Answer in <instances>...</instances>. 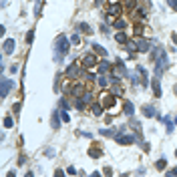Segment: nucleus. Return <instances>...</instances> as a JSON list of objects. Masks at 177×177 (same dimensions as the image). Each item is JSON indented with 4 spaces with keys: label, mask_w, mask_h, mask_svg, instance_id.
Instances as JSON below:
<instances>
[{
    "label": "nucleus",
    "mask_w": 177,
    "mask_h": 177,
    "mask_svg": "<svg viewBox=\"0 0 177 177\" xmlns=\"http://www.w3.org/2000/svg\"><path fill=\"white\" fill-rule=\"evenodd\" d=\"M155 52H157V57H159V58H157V65H155V77L161 79V75L165 73L167 66H169V61H167V54H165V50H163L161 46H159Z\"/></svg>",
    "instance_id": "f257e3e1"
},
{
    "label": "nucleus",
    "mask_w": 177,
    "mask_h": 177,
    "mask_svg": "<svg viewBox=\"0 0 177 177\" xmlns=\"http://www.w3.org/2000/svg\"><path fill=\"white\" fill-rule=\"evenodd\" d=\"M101 105H103L105 109H109V111H111V109L117 105V97L113 95L111 91H105L103 95H101Z\"/></svg>",
    "instance_id": "f03ea898"
},
{
    "label": "nucleus",
    "mask_w": 177,
    "mask_h": 177,
    "mask_svg": "<svg viewBox=\"0 0 177 177\" xmlns=\"http://www.w3.org/2000/svg\"><path fill=\"white\" fill-rule=\"evenodd\" d=\"M69 43H70V40L66 39V36H58V39H57V44H54L57 54H66V52H69Z\"/></svg>",
    "instance_id": "7ed1b4c3"
},
{
    "label": "nucleus",
    "mask_w": 177,
    "mask_h": 177,
    "mask_svg": "<svg viewBox=\"0 0 177 177\" xmlns=\"http://www.w3.org/2000/svg\"><path fill=\"white\" fill-rule=\"evenodd\" d=\"M115 141L117 143H121V145H131V143H135V141H137V137H135V135H125L123 131H121V133H117L115 135Z\"/></svg>",
    "instance_id": "20e7f679"
},
{
    "label": "nucleus",
    "mask_w": 177,
    "mask_h": 177,
    "mask_svg": "<svg viewBox=\"0 0 177 177\" xmlns=\"http://www.w3.org/2000/svg\"><path fill=\"white\" fill-rule=\"evenodd\" d=\"M95 65H99V58H97L95 54H83L81 66H85V69H93Z\"/></svg>",
    "instance_id": "39448f33"
},
{
    "label": "nucleus",
    "mask_w": 177,
    "mask_h": 177,
    "mask_svg": "<svg viewBox=\"0 0 177 177\" xmlns=\"http://www.w3.org/2000/svg\"><path fill=\"white\" fill-rule=\"evenodd\" d=\"M69 91H70V95H75L77 99H81V97L87 93V91H85V85H83V83H73Z\"/></svg>",
    "instance_id": "423d86ee"
},
{
    "label": "nucleus",
    "mask_w": 177,
    "mask_h": 177,
    "mask_svg": "<svg viewBox=\"0 0 177 177\" xmlns=\"http://www.w3.org/2000/svg\"><path fill=\"white\" fill-rule=\"evenodd\" d=\"M121 12H123V6H121V4H109L107 14L111 16V18H119V16H121Z\"/></svg>",
    "instance_id": "0eeeda50"
},
{
    "label": "nucleus",
    "mask_w": 177,
    "mask_h": 177,
    "mask_svg": "<svg viewBox=\"0 0 177 177\" xmlns=\"http://www.w3.org/2000/svg\"><path fill=\"white\" fill-rule=\"evenodd\" d=\"M83 69H85V66H79V62H73V65L66 69V77H70V79L79 77V75L83 73Z\"/></svg>",
    "instance_id": "6e6552de"
},
{
    "label": "nucleus",
    "mask_w": 177,
    "mask_h": 177,
    "mask_svg": "<svg viewBox=\"0 0 177 177\" xmlns=\"http://www.w3.org/2000/svg\"><path fill=\"white\" fill-rule=\"evenodd\" d=\"M135 43H137V50H141V52H147L151 48V43L147 39H135Z\"/></svg>",
    "instance_id": "1a4fd4ad"
},
{
    "label": "nucleus",
    "mask_w": 177,
    "mask_h": 177,
    "mask_svg": "<svg viewBox=\"0 0 177 177\" xmlns=\"http://www.w3.org/2000/svg\"><path fill=\"white\" fill-rule=\"evenodd\" d=\"M12 87H14V81H10V79H2V97H6Z\"/></svg>",
    "instance_id": "9d476101"
},
{
    "label": "nucleus",
    "mask_w": 177,
    "mask_h": 177,
    "mask_svg": "<svg viewBox=\"0 0 177 177\" xmlns=\"http://www.w3.org/2000/svg\"><path fill=\"white\" fill-rule=\"evenodd\" d=\"M14 48H16L14 40H4V44H2V50H4V54H12V52H14Z\"/></svg>",
    "instance_id": "9b49d317"
},
{
    "label": "nucleus",
    "mask_w": 177,
    "mask_h": 177,
    "mask_svg": "<svg viewBox=\"0 0 177 177\" xmlns=\"http://www.w3.org/2000/svg\"><path fill=\"white\" fill-rule=\"evenodd\" d=\"M115 75H117V77H127V69H125L123 61H117V66H115Z\"/></svg>",
    "instance_id": "f8f14e48"
},
{
    "label": "nucleus",
    "mask_w": 177,
    "mask_h": 177,
    "mask_svg": "<svg viewBox=\"0 0 177 177\" xmlns=\"http://www.w3.org/2000/svg\"><path fill=\"white\" fill-rule=\"evenodd\" d=\"M88 155H91L93 159H99L101 155H103V149H101V145H93L91 149H88Z\"/></svg>",
    "instance_id": "ddd939ff"
},
{
    "label": "nucleus",
    "mask_w": 177,
    "mask_h": 177,
    "mask_svg": "<svg viewBox=\"0 0 177 177\" xmlns=\"http://www.w3.org/2000/svg\"><path fill=\"white\" fill-rule=\"evenodd\" d=\"M137 73H139V77H141V85H143V88H145L147 85H149V79H147V70L143 69V66H139Z\"/></svg>",
    "instance_id": "4468645a"
},
{
    "label": "nucleus",
    "mask_w": 177,
    "mask_h": 177,
    "mask_svg": "<svg viewBox=\"0 0 177 177\" xmlns=\"http://www.w3.org/2000/svg\"><path fill=\"white\" fill-rule=\"evenodd\" d=\"M151 87H153V95H155V97H161V83H159V79H157V77L153 79Z\"/></svg>",
    "instance_id": "2eb2a0df"
},
{
    "label": "nucleus",
    "mask_w": 177,
    "mask_h": 177,
    "mask_svg": "<svg viewBox=\"0 0 177 177\" xmlns=\"http://www.w3.org/2000/svg\"><path fill=\"white\" fill-rule=\"evenodd\" d=\"M109 70L113 73V66H111V62H109V61L99 62V73H109Z\"/></svg>",
    "instance_id": "dca6fc26"
},
{
    "label": "nucleus",
    "mask_w": 177,
    "mask_h": 177,
    "mask_svg": "<svg viewBox=\"0 0 177 177\" xmlns=\"http://www.w3.org/2000/svg\"><path fill=\"white\" fill-rule=\"evenodd\" d=\"M143 115L145 117H155L157 115V113H155V107L153 105H145V107H143Z\"/></svg>",
    "instance_id": "f3484780"
},
{
    "label": "nucleus",
    "mask_w": 177,
    "mask_h": 177,
    "mask_svg": "<svg viewBox=\"0 0 177 177\" xmlns=\"http://www.w3.org/2000/svg\"><path fill=\"white\" fill-rule=\"evenodd\" d=\"M93 50H95V52L99 54V57H109V52H107V50H105L101 44H97V43H93Z\"/></svg>",
    "instance_id": "a211bd4d"
},
{
    "label": "nucleus",
    "mask_w": 177,
    "mask_h": 177,
    "mask_svg": "<svg viewBox=\"0 0 177 177\" xmlns=\"http://www.w3.org/2000/svg\"><path fill=\"white\" fill-rule=\"evenodd\" d=\"M50 125H52V129H58V127H61V115H58V113H52Z\"/></svg>",
    "instance_id": "6ab92c4d"
},
{
    "label": "nucleus",
    "mask_w": 177,
    "mask_h": 177,
    "mask_svg": "<svg viewBox=\"0 0 177 177\" xmlns=\"http://www.w3.org/2000/svg\"><path fill=\"white\" fill-rule=\"evenodd\" d=\"M103 109H105V107H103L101 103H95L91 111H93V115H95V117H99V115H103Z\"/></svg>",
    "instance_id": "aec40b11"
},
{
    "label": "nucleus",
    "mask_w": 177,
    "mask_h": 177,
    "mask_svg": "<svg viewBox=\"0 0 177 177\" xmlns=\"http://www.w3.org/2000/svg\"><path fill=\"white\" fill-rule=\"evenodd\" d=\"M115 40H117V43H121V44H125V43H127V34H125L123 30H119L115 34Z\"/></svg>",
    "instance_id": "412c9836"
},
{
    "label": "nucleus",
    "mask_w": 177,
    "mask_h": 177,
    "mask_svg": "<svg viewBox=\"0 0 177 177\" xmlns=\"http://www.w3.org/2000/svg\"><path fill=\"white\" fill-rule=\"evenodd\" d=\"M123 111H125V113H127V115H129V117H131V115H133V113H135V107H133V103H129V101H127V103H125V105H123Z\"/></svg>",
    "instance_id": "4be33fe9"
},
{
    "label": "nucleus",
    "mask_w": 177,
    "mask_h": 177,
    "mask_svg": "<svg viewBox=\"0 0 177 177\" xmlns=\"http://www.w3.org/2000/svg\"><path fill=\"white\" fill-rule=\"evenodd\" d=\"M77 30H81V32H85V34H91V32H93V28H91V26H88V24H85V22H81V24H79V28H77Z\"/></svg>",
    "instance_id": "5701e85b"
},
{
    "label": "nucleus",
    "mask_w": 177,
    "mask_h": 177,
    "mask_svg": "<svg viewBox=\"0 0 177 177\" xmlns=\"http://www.w3.org/2000/svg\"><path fill=\"white\" fill-rule=\"evenodd\" d=\"M125 46H127V50H129L131 54L137 50V43H135V40H127V43H125Z\"/></svg>",
    "instance_id": "b1692460"
},
{
    "label": "nucleus",
    "mask_w": 177,
    "mask_h": 177,
    "mask_svg": "<svg viewBox=\"0 0 177 177\" xmlns=\"http://www.w3.org/2000/svg\"><path fill=\"white\" fill-rule=\"evenodd\" d=\"M137 6V0H125L123 8H127V10H133V8Z\"/></svg>",
    "instance_id": "393cba45"
},
{
    "label": "nucleus",
    "mask_w": 177,
    "mask_h": 177,
    "mask_svg": "<svg viewBox=\"0 0 177 177\" xmlns=\"http://www.w3.org/2000/svg\"><path fill=\"white\" fill-rule=\"evenodd\" d=\"M111 93H113L115 97H121V95H123V88H121L119 85H113V87H111Z\"/></svg>",
    "instance_id": "a878e982"
},
{
    "label": "nucleus",
    "mask_w": 177,
    "mask_h": 177,
    "mask_svg": "<svg viewBox=\"0 0 177 177\" xmlns=\"http://www.w3.org/2000/svg\"><path fill=\"white\" fill-rule=\"evenodd\" d=\"M81 99H83V101H85V105H91V103H93V93H88V91H87V93H85V95H83V97H81Z\"/></svg>",
    "instance_id": "bb28decb"
},
{
    "label": "nucleus",
    "mask_w": 177,
    "mask_h": 177,
    "mask_svg": "<svg viewBox=\"0 0 177 177\" xmlns=\"http://www.w3.org/2000/svg\"><path fill=\"white\" fill-rule=\"evenodd\" d=\"M125 26H127V22H125L123 18H117V20H115V28H119V30H123Z\"/></svg>",
    "instance_id": "cd10ccee"
},
{
    "label": "nucleus",
    "mask_w": 177,
    "mask_h": 177,
    "mask_svg": "<svg viewBox=\"0 0 177 177\" xmlns=\"http://www.w3.org/2000/svg\"><path fill=\"white\" fill-rule=\"evenodd\" d=\"M97 83H99V87H107L109 85V79L107 77H99V79H97Z\"/></svg>",
    "instance_id": "c85d7f7f"
},
{
    "label": "nucleus",
    "mask_w": 177,
    "mask_h": 177,
    "mask_svg": "<svg viewBox=\"0 0 177 177\" xmlns=\"http://www.w3.org/2000/svg\"><path fill=\"white\" fill-rule=\"evenodd\" d=\"M165 165H167V161H165V159H159V161L155 163V167H157V169H165Z\"/></svg>",
    "instance_id": "c756f323"
},
{
    "label": "nucleus",
    "mask_w": 177,
    "mask_h": 177,
    "mask_svg": "<svg viewBox=\"0 0 177 177\" xmlns=\"http://www.w3.org/2000/svg\"><path fill=\"white\" fill-rule=\"evenodd\" d=\"M12 125H14V121H12V117H6V119H4V127H6V129H10Z\"/></svg>",
    "instance_id": "7c9ffc66"
},
{
    "label": "nucleus",
    "mask_w": 177,
    "mask_h": 177,
    "mask_svg": "<svg viewBox=\"0 0 177 177\" xmlns=\"http://www.w3.org/2000/svg\"><path fill=\"white\" fill-rule=\"evenodd\" d=\"M75 107H77L79 111H83V109H85V101H83V99H77V103H75Z\"/></svg>",
    "instance_id": "2f4dec72"
},
{
    "label": "nucleus",
    "mask_w": 177,
    "mask_h": 177,
    "mask_svg": "<svg viewBox=\"0 0 177 177\" xmlns=\"http://www.w3.org/2000/svg\"><path fill=\"white\" fill-rule=\"evenodd\" d=\"M58 105H61V109H62V111H69V107H70V105L66 103L65 99H61V103H58Z\"/></svg>",
    "instance_id": "473e14b6"
},
{
    "label": "nucleus",
    "mask_w": 177,
    "mask_h": 177,
    "mask_svg": "<svg viewBox=\"0 0 177 177\" xmlns=\"http://www.w3.org/2000/svg\"><path fill=\"white\" fill-rule=\"evenodd\" d=\"M61 119H62V123H69V121H70V119H69V113L62 111V113H61Z\"/></svg>",
    "instance_id": "72a5a7b5"
},
{
    "label": "nucleus",
    "mask_w": 177,
    "mask_h": 177,
    "mask_svg": "<svg viewBox=\"0 0 177 177\" xmlns=\"http://www.w3.org/2000/svg\"><path fill=\"white\" fill-rule=\"evenodd\" d=\"M70 43H73V44H81V36H79V32L73 36V39H70Z\"/></svg>",
    "instance_id": "f704fd0d"
},
{
    "label": "nucleus",
    "mask_w": 177,
    "mask_h": 177,
    "mask_svg": "<svg viewBox=\"0 0 177 177\" xmlns=\"http://www.w3.org/2000/svg\"><path fill=\"white\" fill-rule=\"evenodd\" d=\"M103 175H105V177H113V169H111V167H105Z\"/></svg>",
    "instance_id": "c9c22d12"
},
{
    "label": "nucleus",
    "mask_w": 177,
    "mask_h": 177,
    "mask_svg": "<svg viewBox=\"0 0 177 177\" xmlns=\"http://www.w3.org/2000/svg\"><path fill=\"white\" fill-rule=\"evenodd\" d=\"M32 39H34V30H30V32L26 34V43L30 44V43H32Z\"/></svg>",
    "instance_id": "e433bc0d"
},
{
    "label": "nucleus",
    "mask_w": 177,
    "mask_h": 177,
    "mask_svg": "<svg viewBox=\"0 0 177 177\" xmlns=\"http://www.w3.org/2000/svg\"><path fill=\"white\" fill-rule=\"evenodd\" d=\"M167 4H169L171 8H173V10L177 12V0H167Z\"/></svg>",
    "instance_id": "4c0bfd02"
},
{
    "label": "nucleus",
    "mask_w": 177,
    "mask_h": 177,
    "mask_svg": "<svg viewBox=\"0 0 177 177\" xmlns=\"http://www.w3.org/2000/svg\"><path fill=\"white\" fill-rule=\"evenodd\" d=\"M167 177H177V169H169L167 171Z\"/></svg>",
    "instance_id": "58836bf2"
},
{
    "label": "nucleus",
    "mask_w": 177,
    "mask_h": 177,
    "mask_svg": "<svg viewBox=\"0 0 177 177\" xmlns=\"http://www.w3.org/2000/svg\"><path fill=\"white\" fill-rule=\"evenodd\" d=\"M44 155H46V157H54V149H46Z\"/></svg>",
    "instance_id": "ea45409f"
},
{
    "label": "nucleus",
    "mask_w": 177,
    "mask_h": 177,
    "mask_svg": "<svg viewBox=\"0 0 177 177\" xmlns=\"http://www.w3.org/2000/svg\"><path fill=\"white\" fill-rule=\"evenodd\" d=\"M54 177H65V171H62V169H57V171H54Z\"/></svg>",
    "instance_id": "a19ab883"
},
{
    "label": "nucleus",
    "mask_w": 177,
    "mask_h": 177,
    "mask_svg": "<svg viewBox=\"0 0 177 177\" xmlns=\"http://www.w3.org/2000/svg\"><path fill=\"white\" fill-rule=\"evenodd\" d=\"M66 173H69V175H77V169H75V167H69V169H66Z\"/></svg>",
    "instance_id": "79ce46f5"
},
{
    "label": "nucleus",
    "mask_w": 177,
    "mask_h": 177,
    "mask_svg": "<svg viewBox=\"0 0 177 177\" xmlns=\"http://www.w3.org/2000/svg\"><path fill=\"white\" fill-rule=\"evenodd\" d=\"M12 111H14V113H18V111H20V103H14V107H12Z\"/></svg>",
    "instance_id": "37998d69"
},
{
    "label": "nucleus",
    "mask_w": 177,
    "mask_h": 177,
    "mask_svg": "<svg viewBox=\"0 0 177 177\" xmlns=\"http://www.w3.org/2000/svg\"><path fill=\"white\" fill-rule=\"evenodd\" d=\"M88 177H103V175H101V173H99V171H95V173H91V175H88Z\"/></svg>",
    "instance_id": "c03bdc74"
},
{
    "label": "nucleus",
    "mask_w": 177,
    "mask_h": 177,
    "mask_svg": "<svg viewBox=\"0 0 177 177\" xmlns=\"http://www.w3.org/2000/svg\"><path fill=\"white\" fill-rule=\"evenodd\" d=\"M103 2H105V0H95V6H101Z\"/></svg>",
    "instance_id": "a18cd8bd"
},
{
    "label": "nucleus",
    "mask_w": 177,
    "mask_h": 177,
    "mask_svg": "<svg viewBox=\"0 0 177 177\" xmlns=\"http://www.w3.org/2000/svg\"><path fill=\"white\" fill-rule=\"evenodd\" d=\"M109 4H119V0H109Z\"/></svg>",
    "instance_id": "49530a36"
},
{
    "label": "nucleus",
    "mask_w": 177,
    "mask_h": 177,
    "mask_svg": "<svg viewBox=\"0 0 177 177\" xmlns=\"http://www.w3.org/2000/svg\"><path fill=\"white\" fill-rule=\"evenodd\" d=\"M6 177H16V175H14V171H10V173H8Z\"/></svg>",
    "instance_id": "de8ad7c7"
},
{
    "label": "nucleus",
    "mask_w": 177,
    "mask_h": 177,
    "mask_svg": "<svg viewBox=\"0 0 177 177\" xmlns=\"http://www.w3.org/2000/svg\"><path fill=\"white\" fill-rule=\"evenodd\" d=\"M24 177H34V173H26V175H24Z\"/></svg>",
    "instance_id": "09e8293b"
},
{
    "label": "nucleus",
    "mask_w": 177,
    "mask_h": 177,
    "mask_svg": "<svg viewBox=\"0 0 177 177\" xmlns=\"http://www.w3.org/2000/svg\"><path fill=\"white\" fill-rule=\"evenodd\" d=\"M173 91H175V95H177V85H175V87H173Z\"/></svg>",
    "instance_id": "8fccbe9b"
},
{
    "label": "nucleus",
    "mask_w": 177,
    "mask_h": 177,
    "mask_svg": "<svg viewBox=\"0 0 177 177\" xmlns=\"http://www.w3.org/2000/svg\"><path fill=\"white\" fill-rule=\"evenodd\" d=\"M121 177H129V175H125V173H123V175H121Z\"/></svg>",
    "instance_id": "3c124183"
},
{
    "label": "nucleus",
    "mask_w": 177,
    "mask_h": 177,
    "mask_svg": "<svg viewBox=\"0 0 177 177\" xmlns=\"http://www.w3.org/2000/svg\"><path fill=\"white\" fill-rule=\"evenodd\" d=\"M175 123H177V117H175Z\"/></svg>",
    "instance_id": "603ef678"
},
{
    "label": "nucleus",
    "mask_w": 177,
    "mask_h": 177,
    "mask_svg": "<svg viewBox=\"0 0 177 177\" xmlns=\"http://www.w3.org/2000/svg\"><path fill=\"white\" fill-rule=\"evenodd\" d=\"M175 155H177V151H175Z\"/></svg>",
    "instance_id": "864d4df0"
}]
</instances>
